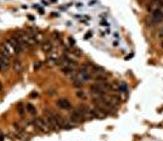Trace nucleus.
<instances>
[{
  "instance_id": "aec40b11",
  "label": "nucleus",
  "mask_w": 163,
  "mask_h": 141,
  "mask_svg": "<svg viewBox=\"0 0 163 141\" xmlns=\"http://www.w3.org/2000/svg\"><path fill=\"white\" fill-rule=\"evenodd\" d=\"M68 42H69V45H74V39H73V38H68Z\"/></svg>"
},
{
  "instance_id": "9b49d317",
  "label": "nucleus",
  "mask_w": 163,
  "mask_h": 141,
  "mask_svg": "<svg viewBox=\"0 0 163 141\" xmlns=\"http://www.w3.org/2000/svg\"><path fill=\"white\" fill-rule=\"evenodd\" d=\"M57 60L58 58H56V57H48L46 61H45V65L48 67H54V66L57 65Z\"/></svg>"
},
{
  "instance_id": "b1692460",
  "label": "nucleus",
  "mask_w": 163,
  "mask_h": 141,
  "mask_svg": "<svg viewBox=\"0 0 163 141\" xmlns=\"http://www.w3.org/2000/svg\"><path fill=\"white\" fill-rule=\"evenodd\" d=\"M1 89H3V86H1V83H0V91H1Z\"/></svg>"
},
{
  "instance_id": "ddd939ff",
  "label": "nucleus",
  "mask_w": 163,
  "mask_h": 141,
  "mask_svg": "<svg viewBox=\"0 0 163 141\" xmlns=\"http://www.w3.org/2000/svg\"><path fill=\"white\" fill-rule=\"evenodd\" d=\"M76 95H77V97H78V99H80V100H86V97H88L86 93H85L84 90H82V89H79V90H77Z\"/></svg>"
},
{
  "instance_id": "9d476101",
  "label": "nucleus",
  "mask_w": 163,
  "mask_h": 141,
  "mask_svg": "<svg viewBox=\"0 0 163 141\" xmlns=\"http://www.w3.org/2000/svg\"><path fill=\"white\" fill-rule=\"evenodd\" d=\"M12 68H14V71L16 73H21V72H23V63L20 60H14V62H12Z\"/></svg>"
},
{
  "instance_id": "f3484780",
  "label": "nucleus",
  "mask_w": 163,
  "mask_h": 141,
  "mask_svg": "<svg viewBox=\"0 0 163 141\" xmlns=\"http://www.w3.org/2000/svg\"><path fill=\"white\" fill-rule=\"evenodd\" d=\"M72 54H74L77 57H80V56L83 55V51H82L80 49H74V51H72Z\"/></svg>"
},
{
  "instance_id": "f8f14e48",
  "label": "nucleus",
  "mask_w": 163,
  "mask_h": 141,
  "mask_svg": "<svg viewBox=\"0 0 163 141\" xmlns=\"http://www.w3.org/2000/svg\"><path fill=\"white\" fill-rule=\"evenodd\" d=\"M0 55H3V56H5V57H7V58H10V57H11V54L9 53V50L5 47V45H4V44L0 45Z\"/></svg>"
},
{
  "instance_id": "4468645a",
  "label": "nucleus",
  "mask_w": 163,
  "mask_h": 141,
  "mask_svg": "<svg viewBox=\"0 0 163 141\" xmlns=\"http://www.w3.org/2000/svg\"><path fill=\"white\" fill-rule=\"evenodd\" d=\"M119 93L122 91V93H127L128 91V86H127V84H125L124 82H121L119 84Z\"/></svg>"
},
{
  "instance_id": "6e6552de",
  "label": "nucleus",
  "mask_w": 163,
  "mask_h": 141,
  "mask_svg": "<svg viewBox=\"0 0 163 141\" xmlns=\"http://www.w3.org/2000/svg\"><path fill=\"white\" fill-rule=\"evenodd\" d=\"M56 104H57V106H58L61 110H69V108L72 107L71 102H69L67 99H58Z\"/></svg>"
},
{
  "instance_id": "423d86ee",
  "label": "nucleus",
  "mask_w": 163,
  "mask_h": 141,
  "mask_svg": "<svg viewBox=\"0 0 163 141\" xmlns=\"http://www.w3.org/2000/svg\"><path fill=\"white\" fill-rule=\"evenodd\" d=\"M91 113H93L94 118L104 119V118H106V117H107V113H106L104 110H101L100 107H96V106H94V107L91 108Z\"/></svg>"
},
{
  "instance_id": "4be33fe9",
  "label": "nucleus",
  "mask_w": 163,
  "mask_h": 141,
  "mask_svg": "<svg viewBox=\"0 0 163 141\" xmlns=\"http://www.w3.org/2000/svg\"><path fill=\"white\" fill-rule=\"evenodd\" d=\"M159 37L163 38V28H162V31H161V33H159Z\"/></svg>"
},
{
  "instance_id": "20e7f679",
  "label": "nucleus",
  "mask_w": 163,
  "mask_h": 141,
  "mask_svg": "<svg viewBox=\"0 0 163 141\" xmlns=\"http://www.w3.org/2000/svg\"><path fill=\"white\" fill-rule=\"evenodd\" d=\"M69 119H71V122H72L73 124H79V123H82L85 118H84V116H83V114H82L78 110H73V111L71 112Z\"/></svg>"
},
{
  "instance_id": "0eeeda50",
  "label": "nucleus",
  "mask_w": 163,
  "mask_h": 141,
  "mask_svg": "<svg viewBox=\"0 0 163 141\" xmlns=\"http://www.w3.org/2000/svg\"><path fill=\"white\" fill-rule=\"evenodd\" d=\"M10 67V58L0 55V72H5Z\"/></svg>"
},
{
  "instance_id": "a211bd4d",
  "label": "nucleus",
  "mask_w": 163,
  "mask_h": 141,
  "mask_svg": "<svg viewBox=\"0 0 163 141\" xmlns=\"http://www.w3.org/2000/svg\"><path fill=\"white\" fill-rule=\"evenodd\" d=\"M24 112H26V111H24V107H22V106H18V113L21 114V116H23V114H24Z\"/></svg>"
},
{
  "instance_id": "1a4fd4ad",
  "label": "nucleus",
  "mask_w": 163,
  "mask_h": 141,
  "mask_svg": "<svg viewBox=\"0 0 163 141\" xmlns=\"http://www.w3.org/2000/svg\"><path fill=\"white\" fill-rule=\"evenodd\" d=\"M53 49H54V44L50 42V40H46V42H43V44H42V50L44 51V53H51L53 51Z\"/></svg>"
},
{
  "instance_id": "f257e3e1",
  "label": "nucleus",
  "mask_w": 163,
  "mask_h": 141,
  "mask_svg": "<svg viewBox=\"0 0 163 141\" xmlns=\"http://www.w3.org/2000/svg\"><path fill=\"white\" fill-rule=\"evenodd\" d=\"M4 45H5V47L9 50V53L12 55V54H16V55H18V54H21L22 53V47H21V45L18 44V42L16 40V39H14V38H10V39H7V40H5L4 42Z\"/></svg>"
},
{
  "instance_id": "393cba45",
  "label": "nucleus",
  "mask_w": 163,
  "mask_h": 141,
  "mask_svg": "<svg viewBox=\"0 0 163 141\" xmlns=\"http://www.w3.org/2000/svg\"><path fill=\"white\" fill-rule=\"evenodd\" d=\"M162 47H163V42H162Z\"/></svg>"
},
{
  "instance_id": "412c9836",
  "label": "nucleus",
  "mask_w": 163,
  "mask_h": 141,
  "mask_svg": "<svg viewBox=\"0 0 163 141\" xmlns=\"http://www.w3.org/2000/svg\"><path fill=\"white\" fill-rule=\"evenodd\" d=\"M0 141H4V134L0 133Z\"/></svg>"
},
{
  "instance_id": "6ab92c4d",
  "label": "nucleus",
  "mask_w": 163,
  "mask_h": 141,
  "mask_svg": "<svg viewBox=\"0 0 163 141\" xmlns=\"http://www.w3.org/2000/svg\"><path fill=\"white\" fill-rule=\"evenodd\" d=\"M91 35H93V33H91V32H89V33H86V34H85V37H84V38H85V39H89V38H90Z\"/></svg>"
},
{
  "instance_id": "39448f33",
  "label": "nucleus",
  "mask_w": 163,
  "mask_h": 141,
  "mask_svg": "<svg viewBox=\"0 0 163 141\" xmlns=\"http://www.w3.org/2000/svg\"><path fill=\"white\" fill-rule=\"evenodd\" d=\"M33 123H34V125L38 128L40 132H44V133L49 132V125L46 124V122L44 121V118H35L33 121Z\"/></svg>"
},
{
  "instance_id": "dca6fc26",
  "label": "nucleus",
  "mask_w": 163,
  "mask_h": 141,
  "mask_svg": "<svg viewBox=\"0 0 163 141\" xmlns=\"http://www.w3.org/2000/svg\"><path fill=\"white\" fill-rule=\"evenodd\" d=\"M26 108H27V111H28L29 113H32V114H35V113H37V111H35V107H34L32 104H28Z\"/></svg>"
},
{
  "instance_id": "2eb2a0df",
  "label": "nucleus",
  "mask_w": 163,
  "mask_h": 141,
  "mask_svg": "<svg viewBox=\"0 0 163 141\" xmlns=\"http://www.w3.org/2000/svg\"><path fill=\"white\" fill-rule=\"evenodd\" d=\"M43 67V61H35L34 65H33V69L34 71H39Z\"/></svg>"
},
{
  "instance_id": "5701e85b",
  "label": "nucleus",
  "mask_w": 163,
  "mask_h": 141,
  "mask_svg": "<svg viewBox=\"0 0 163 141\" xmlns=\"http://www.w3.org/2000/svg\"><path fill=\"white\" fill-rule=\"evenodd\" d=\"M28 18H29V20H31V21H32V20H33V21H34V17H33V16H31V15H29V16H28Z\"/></svg>"
},
{
  "instance_id": "7ed1b4c3",
  "label": "nucleus",
  "mask_w": 163,
  "mask_h": 141,
  "mask_svg": "<svg viewBox=\"0 0 163 141\" xmlns=\"http://www.w3.org/2000/svg\"><path fill=\"white\" fill-rule=\"evenodd\" d=\"M163 21V5L156 10L152 14H150V18H148V24L150 26H156L158 24L159 22Z\"/></svg>"
},
{
  "instance_id": "f03ea898",
  "label": "nucleus",
  "mask_w": 163,
  "mask_h": 141,
  "mask_svg": "<svg viewBox=\"0 0 163 141\" xmlns=\"http://www.w3.org/2000/svg\"><path fill=\"white\" fill-rule=\"evenodd\" d=\"M44 121L46 122V124L49 125V128H53V129H58L60 125L56 121V117H55V112L50 111V110H45V113H44Z\"/></svg>"
}]
</instances>
